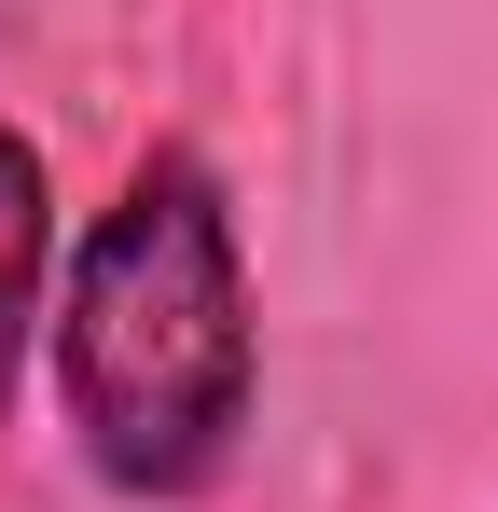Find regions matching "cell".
<instances>
[{"label": "cell", "mask_w": 498, "mask_h": 512, "mask_svg": "<svg viewBox=\"0 0 498 512\" xmlns=\"http://www.w3.org/2000/svg\"><path fill=\"white\" fill-rule=\"evenodd\" d=\"M56 277H70V208H56L42 139L0 111V416L28 402V360L56 346Z\"/></svg>", "instance_id": "2"}, {"label": "cell", "mask_w": 498, "mask_h": 512, "mask_svg": "<svg viewBox=\"0 0 498 512\" xmlns=\"http://www.w3.org/2000/svg\"><path fill=\"white\" fill-rule=\"evenodd\" d=\"M42 374H56L70 457L139 512H194L249 457V416H263V291H249L236 180L194 139H153L111 180V208L70 222Z\"/></svg>", "instance_id": "1"}]
</instances>
